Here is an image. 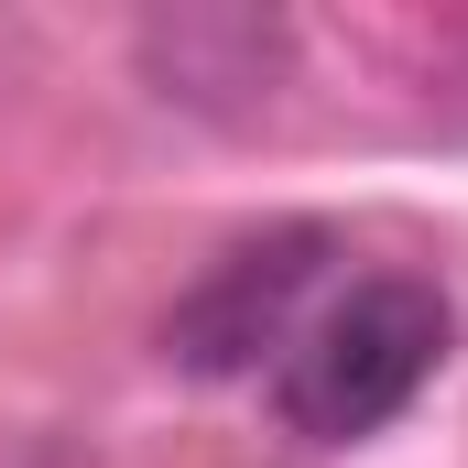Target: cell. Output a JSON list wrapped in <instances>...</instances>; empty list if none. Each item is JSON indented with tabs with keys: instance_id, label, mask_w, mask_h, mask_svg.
Returning <instances> with one entry per match:
<instances>
[{
	"instance_id": "obj_1",
	"label": "cell",
	"mask_w": 468,
	"mask_h": 468,
	"mask_svg": "<svg viewBox=\"0 0 468 468\" xmlns=\"http://www.w3.org/2000/svg\"><path fill=\"white\" fill-rule=\"evenodd\" d=\"M447 338L458 316L425 272H359L338 294H316L294 349L272 359V403L305 447H359L425 403V381L447 370Z\"/></svg>"
},
{
	"instance_id": "obj_2",
	"label": "cell",
	"mask_w": 468,
	"mask_h": 468,
	"mask_svg": "<svg viewBox=\"0 0 468 468\" xmlns=\"http://www.w3.org/2000/svg\"><path fill=\"white\" fill-rule=\"evenodd\" d=\"M316 283H327V229H261L239 239L229 261H207V283L164 316V359L207 370V381H239L261 359L294 349V327L316 316Z\"/></svg>"
}]
</instances>
